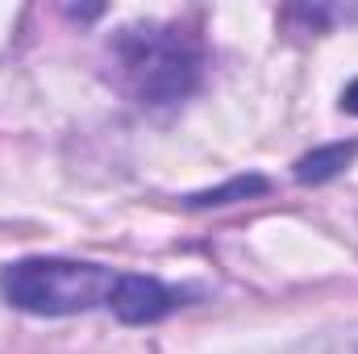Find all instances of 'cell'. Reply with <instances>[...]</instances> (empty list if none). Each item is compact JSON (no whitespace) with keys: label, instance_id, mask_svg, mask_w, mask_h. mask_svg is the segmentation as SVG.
<instances>
[{"label":"cell","instance_id":"52a82bcc","mask_svg":"<svg viewBox=\"0 0 358 354\" xmlns=\"http://www.w3.org/2000/svg\"><path fill=\"white\" fill-rule=\"evenodd\" d=\"M342 113H350V117H358V80H355V84H346V88H342Z\"/></svg>","mask_w":358,"mask_h":354},{"label":"cell","instance_id":"8992f818","mask_svg":"<svg viewBox=\"0 0 358 354\" xmlns=\"http://www.w3.org/2000/svg\"><path fill=\"white\" fill-rule=\"evenodd\" d=\"M287 354H358V330H350V334L334 330V334L304 338V342H296Z\"/></svg>","mask_w":358,"mask_h":354},{"label":"cell","instance_id":"7a4b0ae2","mask_svg":"<svg viewBox=\"0 0 358 354\" xmlns=\"http://www.w3.org/2000/svg\"><path fill=\"white\" fill-rule=\"evenodd\" d=\"M117 279L121 271L80 259H17L0 267V296L34 317H76L108 309Z\"/></svg>","mask_w":358,"mask_h":354},{"label":"cell","instance_id":"277c9868","mask_svg":"<svg viewBox=\"0 0 358 354\" xmlns=\"http://www.w3.org/2000/svg\"><path fill=\"white\" fill-rule=\"evenodd\" d=\"M355 155H358V142H329V146H317L304 159H296L292 176L300 183H329L334 176H342L355 163Z\"/></svg>","mask_w":358,"mask_h":354},{"label":"cell","instance_id":"3957f363","mask_svg":"<svg viewBox=\"0 0 358 354\" xmlns=\"http://www.w3.org/2000/svg\"><path fill=\"white\" fill-rule=\"evenodd\" d=\"M179 304H183L179 288H167L155 275H125V271H121V279L108 296V313L121 325H155L167 313H176Z\"/></svg>","mask_w":358,"mask_h":354},{"label":"cell","instance_id":"5b68a950","mask_svg":"<svg viewBox=\"0 0 358 354\" xmlns=\"http://www.w3.org/2000/svg\"><path fill=\"white\" fill-rule=\"evenodd\" d=\"M271 183L267 176H234L221 187H208V192H192L183 200V208H225V204H238V200H250V196H263Z\"/></svg>","mask_w":358,"mask_h":354},{"label":"cell","instance_id":"6da1fadb","mask_svg":"<svg viewBox=\"0 0 358 354\" xmlns=\"http://www.w3.org/2000/svg\"><path fill=\"white\" fill-rule=\"evenodd\" d=\"M113 80L138 104L163 108L179 104L204 80V42L179 21H138L113 34L108 42Z\"/></svg>","mask_w":358,"mask_h":354}]
</instances>
